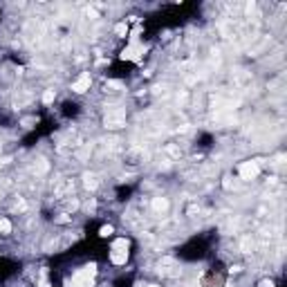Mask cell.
I'll return each instance as SVG.
<instances>
[{
	"label": "cell",
	"instance_id": "cell-1",
	"mask_svg": "<svg viewBox=\"0 0 287 287\" xmlns=\"http://www.w3.org/2000/svg\"><path fill=\"white\" fill-rule=\"evenodd\" d=\"M209 249H211V240L200 236V238L189 240L184 247L177 249V256L184 258V260H200V258H204L209 254Z\"/></svg>",
	"mask_w": 287,
	"mask_h": 287
},
{
	"label": "cell",
	"instance_id": "cell-2",
	"mask_svg": "<svg viewBox=\"0 0 287 287\" xmlns=\"http://www.w3.org/2000/svg\"><path fill=\"white\" fill-rule=\"evenodd\" d=\"M224 281H227V269H224V265H222V262H213L211 267L207 269L204 278H202V285L204 287H222Z\"/></svg>",
	"mask_w": 287,
	"mask_h": 287
},
{
	"label": "cell",
	"instance_id": "cell-3",
	"mask_svg": "<svg viewBox=\"0 0 287 287\" xmlns=\"http://www.w3.org/2000/svg\"><path fill=\"white\" fill-rule=\"evenodd\" d=\"M132 70H135V65L130 61H119V63H115L110 67V76H128Z\"/></svg>",
	"mask_w": 287,
	"mask_h": 287
},
{
	"label": "cell",
	"instance_id": "cell-4",
	"mask_svg": "<svg viewBox=\"0 0 287 287\" xmlns=\"http://www.w3.org/2000/svg\"><path fill=\"white\" fill-rule=\"evenodd\" d=\"M79 112H81V106L76 101H63V103H61V117H65V119H72V117H76Z\"/></svg>",
	"mask_w": 287,
	"mask_h": 287
},
{
	"label": "cell",
	"instance_id": "cell-5",
	"mask_svg": "<svg viewBox=\"0 0 287 287\" xmlns=\"http://www.w3.org/2000/svg\"><path fill=\"white\" fill-rule=\"evenodd\" d=\"M112 287H132V276H121L112 283Z\"/></svg>",
	"mask_w": 287,
	"mask_h": 287
},
{
	"label": "cell",
	"instance_id": "cell-6",
	"mask_svg": "<svg viewBox=\"0 0 287 287\" xmlns=\"http://www.w3.org/2000/svg\"><path fill=\"white\" fill-rule=\"evenodd\" d=\"M132 193L130 187H119L117 189V200H128V195Z\"/></svg>",
	"mask_w": 287,
	"mask_h": 287
},
{
	"label": "cell",
	"instance_id": "cell-7",
	"mask_svg": "<svg viewBox=\"0 0 287 287\" xmlns=\"http://www.w3.org/2000/svg\"><path fill=\"white\" fill-rule=\"evenodd\" d=\"M211 141H213L211 135H202V137H200V146H202V148H209V146H211Z\"/></svg>",
	"mask_w": 287,
	"mask_h": 287
}]
</instances>
